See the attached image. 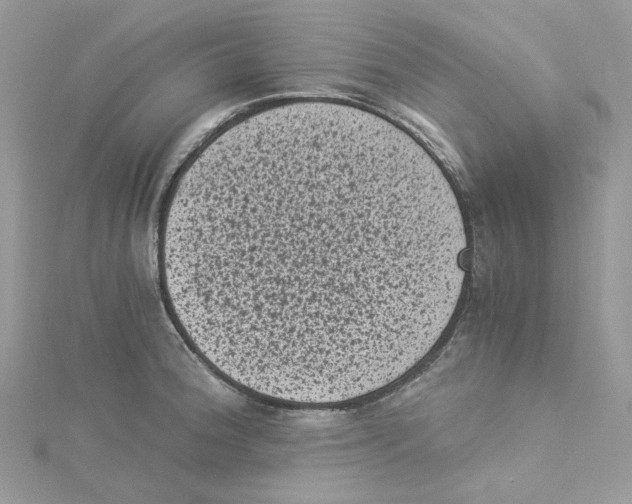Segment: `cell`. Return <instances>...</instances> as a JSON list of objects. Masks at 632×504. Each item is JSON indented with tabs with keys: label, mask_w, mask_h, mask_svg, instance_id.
I'll list each match as a JSON object with an SVG mask.
<instances>
[{
	"label": "cell",
	"mask_w": 632,
	"mask_h": 504,
	"mask_svg": "<svg viewBox=\"0 0 632 504\" xmlns=\"http://www.w3.org/2000/svg\"><path fill=\"white\" fill-rule=\"evenodd\" d=\"M174 255L200 357L253 384L333 392L391 372L444 324L455 249L437 189L400 152L306 131L200 174Z\"/></svg>",
	"instance_id": "6da1fadb"
}]
</instances>
